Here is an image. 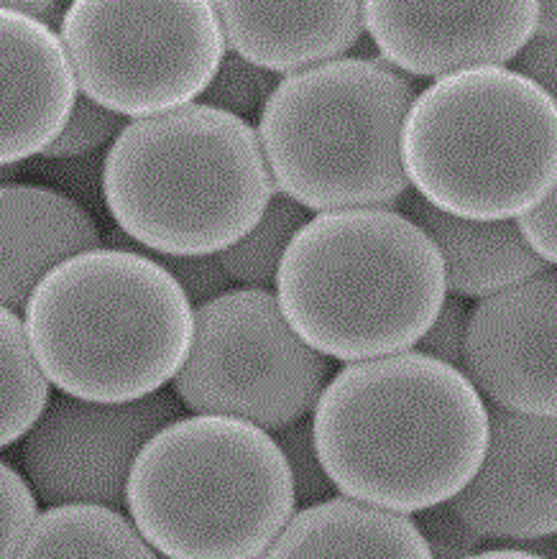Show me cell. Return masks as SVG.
Listing matches in <instances>:
<instances>
[{
    "label": "cell",
    "instance_id": "6da1fadb",
    "mask_svg": "<svg viewBox=\"0 0 557 559\" xmlns=\"http://www.w3.org/2000/svg\"><path fill=\"white\" fill-rule=\"evenodd\" d=\"M312 429L341 493L417 513L469 486L484 463L491 419L465 370L412 347L337 370L315 406Z\"/></svg>",
    "mask_w": 557,
    "mask_h": 559
},
{
    "label": "cell",
    "instance_id": "7a4b0ae2",
    "mask_svg": "<svg viewBox=\"0 0 557 559\" xmlns=\"http://www.w3.org/2000/svg\"><path fill=\"white\" fill-rule=\"evenodd\" d=\"M274 286L292 328L343 362L412 350L448 297L438 246L391 207L315 215L292 238Z\"/></svg>",
    "mask_w": 557,
    "mask_h": 559
},
{
    "label": "cell",
    "instance_id": "3957f363",
    "mask_svg": "<svg viewBox=\"0 0 557 559\" xmlns=\"http://www.w3.org/2000/svg\"><path fill=\"white\" fill-rule=\"evenodd\" d=\"M28 337L51 383L87 402L123 404L162 391L194 340V305L154 255L93 248L36 284Z\"/></svg>",
    "mask_w": 557,
    "mask_h": 559
},
{
    "label": "cell",
    "instance_id": "277c9868",
    "mask_svg": "<svg viewBox=\"0 0 557 559\" xmlns=\"http://www.w3.org/2000/svg\"><path fill=\"white\" fill-rule=\"evenodd\" d=\"M274 192L259 131L208 103L133 118L103 162L108 213L156 255L225 251L259 225Z\"/></svg>",
    "mask_w": 557,
    "mask_h": 559
},
{
    "label": "cell",
    "instance_id": "5b68a950",
    "mask_svg": "<svg viewBox=\"0 0 557 559\" xmlns=\"http://www.w3.org/2000/svg\"><path fill=\"white\" fill-rule=\"evenodd\" d=\"M126 509L169 559L266 557L297 513L276 437L225 414L179 417L135 457Z\"/></svg>",
    "mask_w": 557,
    "mask_h": 559
},
{
    "label": "cell",
    "instance_id": "8992f818",
    "mask_svg": "<svg viewBox=\"0 0 557 559\" xmlns=\"http://www.w3.org/2000/svg\"><path fill=\"white\" fill-rule=\"evenodd\" d=\"M414 192L442 213L514 221L557 181V103L501 64L438 78L402 128Z\"/></svg>",
    "mask_w": 557,
    "mask_h": 559
},
{
    "label": "cell",
    "instance_id": "52a82bcc",
    "mask_svg": "<svg viewBox=\"0 0 557 559\" xmlns=\"http://www.w3.org/2000/svg\"><path fill=\"white\" fill-rule=\"evenodd\" d=\"M412 80L383 59L337 57L284 74L259 112L276 190L312 213L396 207L410 192L402 128Z\"/></svg>",
    "mask_w": 557,
    "mask_h": 559
},
{
    "label": "cell",
    "instance_id": "ba28073f",
    "mask_svg": "<svg viewBox=\"0 0 557 559\" xmlns=\"http://www.w3.org/2000/svg\"><path fill=\"white\" fill-rule=\"evenodd\" d=\"M59 34L82 95L123 118L194 103L228 55L213 0H70Z\"/></svg>",
    "mask_w": 557,
    "mask_h": 559
},
{
    "label": "cell",
    "instance_id": "9c48e42d",
    "mask_svg": "<svg viewBox=\"0 0 557 559\" xmlns=\"http://www.w3.org/2000/svg\"><path fill=\"white\" fill-rule=\"evenodd\" d=\"M328 355L307 343L261 286L194 307V340L171 386L194 414H225L269 432L310 417L328 386Z\"/></svg>",
    "mask_w": 557,
    "mask_h": 559
},
{
    "label": "cell",
    "instance_id": "30bf717a",
    "mask_svg": "<svg viewBox=\"0 0 557 559\" xmlns=\"http://www.w3.org/2000/svg\"><path fill=\"white\" fill-rule=\"evenodd\" d=\"M179 419V396L156 391L123 404L51 399L21 440V465L44 501L126 506V488L139 452Z\"/></svg>",
    "mask_w": 557,
    "mask_h": 559
},
{
    "label": "cell",
    "instance_id": "8fae6325",
    "mask_svg": "<svg viewBox=\"0 0 557 559\" xmlns=\"http://www.w3.org/2000/svg\"><path fill=\"white\" fill-rule=\"evenodd\" d=\"M383 62L410 78L514 62L540 21V0H364Z\"/></svg>",
    "mask_w": 557,
    "mask_h": 559
},
{
    "label": "cell",
    "instance_id": "7c38bea8",
    "mask_svg": "<svg viewBox=\"0 0 557 559\" xmlns=\"http://www.w3.org/2000/svg\"><path fill=\"white\" fill-rule=\"evenodd\" d=\"M463 370L494 406L557 417V266L471 309Z\"/></svg>",
    "mask_w": 557,
    "mask_h": 559
},
{
    "label": "cell",
    "instance_id": "4fadbf2b",
    "mask_svg": "<svg viewBox=\"0 0 557 559\" xmlns=\"http://www.w3.org/2000/svg\"><path fill=\"white\" fill-rule=\"evenodd\" d=\"M491 435L478 473L450 498L481 539L507 544L557 536V417L488 412Z\"/></svg>",
    "mask_w": 557,
    "mask_h": 559
},
{
    "label": "cell",
    "instance_id": "5bb4252c",
    "mask_svg": "<svg viewBox=\"0 0 557 559\" xmlns=\"http://www.w3.org/2000/svg\"><path fill=\"white\" fill-rule=\"evenodd\" d=\"M3 141L0 162L42 156L70 123L80 82L62 34L44 19L3 9Z\"/></svg>",
    "mask_w": 557,
    "mask_h": 559
},
{
    "label": "cell",
    "instance_id": "9a60e30c",
    "mask_svg": "<svg viewBox=\"0 0 557 559\" xmlns=\"http://www.w3.org/2000/svg\"><path fill=\"white\" fill-rule=\"evenodd\" d=\"M225 41L248 62L292 74L330 62L364 36V0H213Z\"/></svg>",
    "mask_w": 557,
    "mask_h": 559
},
{
    "label": "cell",
    "instance_id": "2e32d148",
    "mask_svg": "<svg viewBox=\"0 0 557 559\" xmlns=\"http://www.w3.org/2000/svg\"><path fill=\"white\" fill-rule=\"evenodd\" d=\"M0 198H3L0 301L19 312L51 269L103 243L93 217L67 194L47 187L5 181Z\"/></svg>",
    "mask_w": 557,
    "mask_h": 559
},
{
    "label": "cell",
    "instance_id": "e0dca14e",
    "mask_svg": "<svg viewBox=\"0 0 557 559\" xmlns=\"http://www.w3.org/2000/svg\"><path fill=\"white\" fill-rule=\"evenodd\" d=\"M396 207L438 246L446 263L448 292L455 297L484 299L547 266L517 221L458 217L442 213L417 192H406Z\"/></svg>",
    "mask_w": 557,
    "mask_h": 559
},
{
    "label": "cell",
    "instance_id": "ac0fdd59",
    "mask_svg": "<svg viewBox=\"0 0 557 559\" xmlns=\"http://www.w3.org/2000/svg\"><path fill=\"white\" fill-rule=\"evenodd\" d=\"M266 557H432L410 513L383 509L353 496H330L303 506Z\"/></svg>",
    "mask_w": 557,
    "mask_h": 559
},
{
    "label": "cell",
    "instance_id": "d6986e66",
    "mask_svg": "<svg viewBox=\"0 0 557 559\" xmlns=\"http://www.w3.org/2000/svg\"><path fill=\"white\" fill-rule=\"evenodd\" d=\"M156 551L144 539L133 519H126L110 503H57L36 521L21 547V559L39 557H120L154 559Z\"/></svg>",
    "mask_w": 557,
    "mask_h": 559
},
{
    "label": "cell",
    "instance_id": "ffe728a7",
    "mask_svg": "<svg viewBox=\"0 0 557 559\" xmlns=\"http://www.w3.org/2000/svg\"><path fill=\"white\" fill-rule=\"evenodd\" d=\"M0 337H3V427L0 444L13 448L32 432L42 414L51 404V379L28 337L26 320L16 309L0 312Z\"/></svg>",
    "mask_w": 557,
    "mask_h": 559
},
{
    "label": "cell",
    "instance_id": "44dd1931",
    "mask_svg": "<svg viewBox=\"0 0 557 559\" xmlns=\"http://www.w3.org/2000/svg\"><path fill=\"white\" fill-rule=\"evenodd\" d=\"M307 213L310 210L292 200L289 194L276 190L259 225L248 236L240 238L238 243L217 253L233 282L261 286V289L274 284L292 238L310 221Z\"/></svg>",
    "mask_w": 557,
    "mask_h": 559
},
{
    "label": "cell",
    "instance_id": "7402d4cb",
    "mask_svg": "<svg viewBox=\"0 0 557 559\" xmlns=\"http://www.w3.org/2000/svg\"><path fill=\"white\" fill-rule=\"evenodd\" d=\"M276 85V72L263 70L230 49V55H225L217 67L213 82L202 93V103L228 110L238 118H248L253 112H261Z\"/></svg>",
    "mask_w": 557,
    "mask_h": 559
},
{
    "label": "cell",
    "instance_id": "603a6c76",
    "mask_svg": "<svg viewBox=\"0 0 557 559\" xmlns=\"http://www.w3.org/2000/svg\"><path fill=\"white\" fill-rule=\"evenodd\" d=\"M278 448L287 455L292 478H295V493L297 506H310L318 501H325L335 493V483L322 465L318 444H315V429L312 419L305 417L295 421V425L276 429Z\"/></svg>",
    "mask_w": 557,
    "mask_h": 559
},
{
    "label": "cell",
    "instance_id": "cb8c5ba5",
    "mask_svg": "<svg viewBox=\"0 0 557 559\" xmlns=\"http://www.w3.org/2000/svg\"><path fill=\"white\" fill-rule=\"evenodd\" d=\"M123 128L126 123L120 112L105 108V105L90 100V97H82V100H78L70 123L64 126V131L57 135V141L42 156L55 158V162L87 156L103 148L105 143L116 141Z\"/></svg>",
    "mask_w": 557,
    "mask_h": 559
},
{
    "label": "cell",
    "instance_id": "d4e9b609",
    "mask_svg": "<svg viewBox=\"0 0 557 559\" xmlns=\"http://www.w3.org/2000/svg\"><path fill=\"white\" fill-rule=\"evenodd\" d=\"M0 478H3V539H0V555L3 559L19 557L26 536L32 534L39 509H36V488L32 480L24 478L11 463L0 465Z\"/></svg>",
    "mask_w": 557,
    "mask_h": 559
},
{
    "label": "cell",
    "instance_id": "484cf974",
    "mask_svg": "<svg viewBox=\"0 0 557 559\" xmlns=\"http://www.w3.org/2000/svg\"><path fill=\"white\" fill-rule=\"evenodd\" d=\"M419 532L430 544L432 557H478L481 534L458 516L448 501L414 513Z\"/></svg>",
    "mask_w": 557,
    "mask_h": 559
},
{
    "label": "cell",
    "instance_id": "4316f807",
    "mask_svg": "<svg viewBox=\"0 0 557 559\" xmlns=\"http://www.w3.org/2000/svg\"><path fill=\"white\" fill-rule=\"evenodd\" d=\"M514 62L517 72L537 82L557 103V0H540L537 28Z\"/></svg>",
    "mask_w": 557,
    "mask_h": 559
},
{
    "label": "cell",
    "instance_id": "83f0119b",
    "mask_svg": "<svg viewBox=\"0 0 557 559\" xmlns=\"http://www.w3.org/2000/svg\"><path fill=\"white\" fill-rule=\"evenodd\" d=\"M159 261L177 276V282L182 284V289L187 292V297H190L194 307L221 297V294L228 292L233 282L223 266V261L217 259V253L159 255Z\"/></svg>",
    "mask_w": 557,
    "mask_h": 559
},
{
    "label": "cell",
    "instance_id": "f1b7e54d",
    "mask_svg": "<svg viewBox=\"0 0 557 559\" xmlns=\"http://www.w3.org/2000/svg\"><path fill=\"white\" fill-rule=\"evenodd\" d=\"M469 320L471 309L463 305V299L446 297L440 307V314L435 317L430 330L419 337V343L414 345L419 353L432 355V358L446 360L450 366H463V353H465V337H469Z\"/></svg>",
    "mask_w": 557,
    "mask_h": 559
},
{
    "label": "cell",
    "instance_id": "f546056e",
    "mask_svg": "<svg viewBox=\"0 0 557 559\" xmlns=\"http://www.w3.org/2000/svg\"><path fill=\"white\" fill-rule=\"evenodd\" d=\"M524 238L547 263L557 266V181L540 205L517 217Z\"/></svg>",
    "mask_w": 557,
    "mask_h": 559
},
{
    "label": "cell",
    "instance_id": "4dcf8cb0",
    "mask_svg": "<svg viewBox=\"0 0 557 559\" xmlns=\"http://www.w3.org/2000/svg\"><path fill=\"white\" fill-rule=\"evenodd\" d=\"M55 3L57 0H3V9L44 19V16H49V11L55 9Z\"/></svg>",
    "mask_w": 557,
    "mask_h": 559
},
{
    "label": "cell",
    "instance_id": "1f68e13d",
    "mask_svg": "<svg viewBox=\"0 0 557 559\" xmlns=\"http://www.w3.org/2000/svg\"><path fill=\"white\" fill-rule=\"evenodd\" d=\"M549 555L557 557V536H555V539H549Z\"/></svg>",
    "mask_w": 557,
    "mask_h": 559
},
{
    "label": "cell",
    "instance_id": "d6a6232c",
    "mask_svg": "<svg viewBox=\"0 0 557 559\" xmlns=\"http://www.w3.org/2000/svg\"><path fill=\"white\" fill-rule=\"evenodd\" d=\"M67 3H70V0H67Z\"/></svg>",
    "mask_w": 557,
    "mask_h": 559
}]
</instances>
